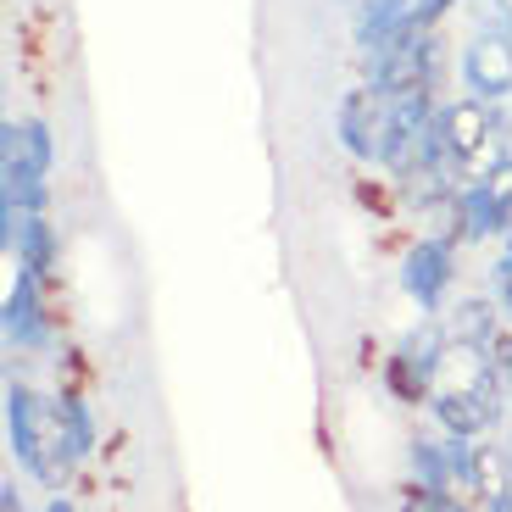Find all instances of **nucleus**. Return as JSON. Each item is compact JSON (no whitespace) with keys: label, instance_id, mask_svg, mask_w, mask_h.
Listing matches in <instances>:
<instances>
[{"label":"nucleus","instance_id":"f257e3e1","mask_svg":"<svg viewBox=\"0 0 512 512\" xmlns=\"http://www.w3.org/2000/svg\"><path fill=\"white\" fill-rule=\"evenodd\" d=\"M435 145L446 156V167L457 173V184H496L512 173L507 156V128L490 112V101H451L435 112Z\"/></svg>","mask_w":512,"mask_h":512},{"label":"nucleus","instance_id":"f03ea898","mask_svg":"<svg viewBox=\"0 0 512 512\" xmlns=\"http://www.w3.org/2000/svg\"><path fill=\"white\" fill-rule=\"evenodd\" d=\"M45 173H51V128L45 123H6L0 128V201L17 212L45 206Z\"/></svg>","mask_w":512,"mask_h":512},{"label":"nucleus","instance_id":"7ed1b4c3","mask_svg":"<svg viewBox=\"0 0 512 512\" xmlns=\"http://www.w3.org/2000/svg\"><path fill=\"white\" fill-rule=\"evenodd\" d=\"M429 78H435V34L423 17H412L379 56H373V90L384 101H401V95H418L429 90Z\"/></svg>","mask_w":512,"mask_h":512},{"label":"nucleus","instance_id":"20e7f679","mask_svg":"<svg viewBox=\"0 0 512 512\" xmlns=\"http://www.w3.org/2000/svg\"><path fill=\"white\" fill-rule=\"evenodd\" d=\"M462 84L474 90V101H507L512 95V39L474 34V45L462 51Z\"/></svg>","mask_w":512,"mask_h":512},{"label":"nucleus","instance_id":"39448f33","mask_svg":"<svg viewBox=\"0 0 512 512\" xmlns=\"http://www.w3.org/2000/svg\"><path fill=\"white\" fill-rule=\"evenodd\" d=\"M451 262H457L451 240H418L407 251L401 284H407V295L418 301V307H429V312L440 307V295H446V284H451Z\"/></svg>","mask_w":512,"mask_h":512},{"label":"nucleus","instance_id":"423d86ee","mask_svg":"<svg viewBox=\"0 0 512 512\" xmlns=\"http://www.w3.org/2000/svg\"><path fill=\"white\" fill-rule=\"evenodd\" d=\"M340 140L357 162H379V140H384V95L373 90H351L340 101Z\"/></svg>","mask_w":512,"mask_h":512},{"label":"nucleus","instance_id":"0eeeda50","mask_svg":"<svg viewBox=\"0 0 512 512\" xmlns=\"http://www.w3.org/2000/svg\"><path fill=\"white\" fill-rule=\"evenodd\" d=\"M451 218H457L462 240H490V234H507V206H501V184H462L457 201H451Z\"/></svg>","mask_w":512,"mask_h":512},{"label":"nucleus","instance_id":"6e6552de","mask_svg":"<svg viewBox=\"0 0 512 512\" xmlns=\"http://www.w3.org/2000/svg\"><path fill=\"white\" fill-rule=\"evenodd\" d=\"M6 440H12V457L23 462L28 474H39V462H45V440H39V401L28 396L23 384L6 390Z\"/></svg>","mask_w":512,"mask_h":512},{"label":"nucleus","instance_id":"1a4fd4ad","mask_svg":"<svg viewBox=\"0 0 512 512\" xmlns=\"http://www.w3.org/2000/svg\"><path fill=\"white\" fill-rule=\"evenodd\" d=\"M6 340L23 351L45 346V312H39V273H17L12 295H6Z\"/></svg>","mask_w":512,"mask_h":512},{"label":"nucleus","instance_id":"9d476101","mask_svg":"<svg viewBox=\"0 0 512 512\" xmlns=\"http://www.w3.org/2000/svg\"><path fill=\"white\" fill-rule=\"evenodd\" d=\"M412 0H357V45L368 56H379L401 28L412 23Z\"/></svg>","mask_w":512,"mask_h":512},{"label":"nucleus","instance_id":"9b49d317","mask_svg":"<svg viewBox=\"0 0 512 512\" xmlns=\"http://www.w3.org/2000/svg\"><path fill=\"white\" fill-rule=\"evenodd\" d=\"M435 418L446 423V435L474 440L479 429L496 418V401H485L474 384H462V390H440V396H435Z\"/></svg>","mask_w":512,"mask_h":512},{"label":"nucleus","instance_id":"f8f14e48","mask_svg":"<svg viewBox=\"0 0 512 512\" xmlns=\"http://www.w3.org/2000/svg\"><path fill=\"white\" fill-rule=\"evenodd\" d=\"M6 251L17 256V268L45 273V268H51V256H56V234H51V223L39 218V212H23V218H17V229L6 234Z\"/></svg>","mask_w":512,"mask_h":512},{"label":"nucleus","instance_id":"ddd939ff","mask_svg":"<svg viewBox=\"0 0 512 512\" xmlns=\"http://www.w3.org/2000/svg\"><path fill=\"white\" fill-rule=\"evenodd\" d=\"M51 423H56V440H62L73 457H90L95 451V418L78 396H56L51 401Z\"/></svg>","mask_w":512,"mask_h":512},{"label":"nucleus","instance_id":"4468645a","mask_svg":"<svg viewBox=\"0 0 512 512\" xmlns=\"http://www.w3.org/2000/svg\"><path fill=\"white\" fill-rule=\"evenodd\" d=\"M496 312L485 307V301H462L457 312H451V323H446V340L451 346H462V351H485L490 340H496Z\"/></svg>","mask_w":512,"mask_h":512},{"label":"nucleus","instance_id":"2eb2a0df","mask_svg":"<svg viewBox=\"0 0 512 512\" xmlns=\"http://www.w3.org/2000/svg\"><path fill=\"white\" fill-rule=\"evenodd\" d=\"M468 490H479V496H490V501H501L512 490V462H507V451L501 446H474V485Z\"/></svg>","mask_w":512,"mask_h":512},{"label":"nucleus","instance_id":"dca6fc26","mask_svg":"<svg viewBox=\"0 0 512 512\" xmlns=\"http://www.w3.org/2000/svg\"><path fill=\"white\" fill-rule=\"evenodd\" d=\"M412 474H418V490H429V496L457 485V479H451L446 446H435V440H412Z\"/></svg>","mask_w":512,"mask_h":512},{"label":"nucleus","instance_id":"f3484780","mask_svg":"<svg viewBox=\"0 0 512 512\" xmlns=\"http://www.w3.org/2000/svg\"><path fill=\"white\" fill-rule=\"evenodd\" d=\"M479 34H507L512 39V0H474Z\"/></svg>","mask_w":512,"mask_h":512},{"label":"nucleus","instance_id":"a211bd4d","mask_svg":"<svg viewBox=\"0 0 512 512\" xmlns=\"http://www.w3.org/2000/svg\"><path fill=\"white\" fill-rule=\"evenodd\" d=\"M485 357L496 362V373H501V384H507V396H512V334H496L485 346Z\"/></svg>","mask_w":512,"mask_h":512},{"label":"nucleus","instance_id":"6ab92c4d","mask_svg":"<svg viewBox=\"0 0 512 512\" xmlns=\"http://www.w3.org/2000/svg\"><path fill=\"white\" fill-rule=\"evenodd\" d=\"M496 295H501V312L512 318V268L507 262H496Z\"/></svg>","mask_w":512,"mask_h":512},{"label":"nucleus","instance_id":"aec40b11","mask_svg":"<svg viewBox=\"0 0 512 512\" xmlns=\"http://www.w3.org/2000/svg\"><path fill=\"white\" fill-rule=\"evenodd\" d=\"M451 6H457V0H418V17H423L429 28H435V17H446Z\"/></svg>","mask_w":512,"mask_h":512},{"label":"nucleus","instance_id":"412c9836","mask_svg":"<svg viewBox=\"0 0 512 512\" xmlns=\"http://www.w3.org/2000/svg\"><path fill=\"white\" fill-rule=\"evenodd\" d=\"M423 501H429V512H468L462 501H451L446 490H440V496H429V490H423Z\"/></svg>","mask_w":512,"mask_h":512},{"label":"nucleus","instance_id":"4be33fe9","mask_svg":"<svg viewBox=\"0 0 512 512\" xmlns=\"http://www.w3.org/2000/svg\"><path fill=\"white\" fill-rule=\"evenodd\" d=\"M501 206H507V240H512V173H507V184H501Z\"/></svg>","mask_w":512,"mask_h":512},{"label":"nucleus","instance_id":"5701e85b","mask_svg":"<svg viewBox=\"0 0 512 512\" xmlns=\"http://www.w3.org/2000/svg\"><path fill=\"white\" fill-rule=\"evenodd\" d=\"M45 512H73V507H67V501H62V496H56V501H51V507H45Z\"/></svg>","mask_w":512,"mask_h":512}]
</instances>
